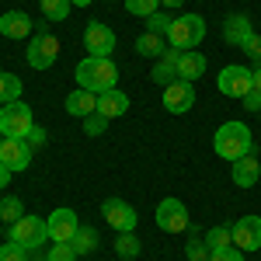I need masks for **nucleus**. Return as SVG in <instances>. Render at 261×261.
<instances>
[{
	"label": "nucleus",
	"mask_w": 261,
	"mask_h": 261,
	"mask_svg": "<svg viewBox=\"0 0 261 261\" xmlns=\"http://www.w3.org/2000/svg\"><path fill=\"white\" fill-rule=\"evenodd\" d=\"M101 216H105V223H108L115 233H136V223H140L136 209H133L129 202H122V199H105L101 202Z\"/></svg>",
	"instance_id": "nucleus-8"
},
{
	"label": "nucleus",
	"mask_w": 261,
	"mask_h": 261,
	"mask_svg": "<svg viewBox=\"0 0 261 261\" xmlns=\"http://www.w3.org/2000/svg\"><path fill=\"white\" fill-rule=\"evenodd\" d=\"M254 91H261V63L254 66Z\"/></svg>",
	"instance_id": "nucleus-41"
},
{
	"label": "nucleus",
	"mask_w": 261,
	"mask_h": 261,
	"mask_svg": "<svg viewBox=\"0 0 261 261\" xmlns=\"http://www.w3.org/2000/svg\"><path fill=\"white\" fill-rule=\"evenodd\" d=\"M244 56L254 60V63H261V35H251V39L244 42Z\"/></svg>",
	"instance_id": "nucleus-36"
},
{
	"label": "nucleus",
	"mask_w": 261,
	"mask_h": 261,
	"mask_svg": "<svg viewBox=\"0 0 261 261\" xmlns=\"http://www.w3.org/2000/svg\"><path fill=\"white\" fill-rule=\"evenodd\" d=\"M0 261H28V251H24V247H18V244H4V247H0Z\"/></svg>",
	"instance_id": "nucleus-34"
},
{
	"label": "nucleus",
	"mask_w": 261,
	"mask_h": 261,
	"mask_svg": "<svg viewBox=\"0 0 261 261\" xmlns=\"http://www.w3.org/2000/svg\"><path fill=\"white\" fill-rule=\"evenodd\" d=\"M171 14L167 11H157V14H150L146 18V32H153V35H167V28H171Z\"/></svg>",
	"instance_id": "nucleus-31"
},
{
	"label": "nucleus",
	"mask_w": 261,
	"mask_h": 261,
	"mask_svg": "<svg viewBox=\"0 0 261 261\" xmlns=\"http://www.w3.org/2000/svg\"><path fill=\"white\" fill-rule=\"evenodd\" d=\"M105 129H108V119H105V115H98V112L84 119V133H87V136H101Z\"/></svg>",
	"instance_id": "nucleus-33"
},
{
	"label": "nucleus",
	"mask_w": 261,
	"mask_h": 261,
	"mask_svg": "<svg viewBox=\"0 0 261 261\" xmlns=\"http://www.w3.org/2000/svg\"><path fill=\"white\" fill-rule=\"evenodd\" d=\"M0 35L4 39H24V35H35V21L28 18L24 11H7L0 18Z\"/></svg>",
	"instance_id": "nucleus-17"
},
{
	"label": "nucleus",
	"mask_w": 261,
	"mask_h": 261,
	"mask_svg": "<svg viewBox=\"0 0 261 261\" xmlns=\"http://www.w3.org/2000/svg\"><path fill=\"white\" fill-rule=\"evenodd\" d=\"M233 233V247L247 251H261V216H241V220L230 226Z\"/></svg>",
	"instance_id": "nucleus-13"
},
{
	"label": "nucleus",
	"mask_w": 261,
	"mask_h": 261,
	"mask_svg": "<svg viewBox=\"0 0 261 261\" xmlns=\"http://www.w3.org/2000/svg\"><path fill=\"white\" fill-rule=\"evenodd\" d=\"M42 14H45V21H66V14L73 11V4L70 0H39Z\"/></svg>",
	"instance_id": "nucleus-27"
},
{
	"label": "nucleus",
	"mask_w": 261,
	"mask_h": 261,
	"mask_svg": "<svg viewBox=\"0 0 261 261\" xmlns=\"http://www.w3.org/2000/svg\"><path fill=\"white\" fill-rule=\"evenodd\" d=\"M24 60H28L32 70H49L53 63L60 60V39H56L45 24H39L35 35H32V42H28V49H24Z\"/></svg>",
	"instance_id": "nucleus-3"
},
{
	"label": "nucleus",
	"mask_w": 261,
	"mask_h": 261,
	"mask_svg": "<svg viewBox=\"0 0 261 261\" xmlns=\"http://www.w3.org/2000/svg\"><path fill=\"white\" fill-rule=\"evenodd\" d=\"M7 241L24 247V251H39L42 244L49 241V230H45V220L39 216H21L18 223L7 226Z\"/></svg>",
	"instance_id": "nucleus-5"
},
{
	"label": "nucleus",
	"mask_w": 261,
	"mask_h": 261,
	"mask_svg": "<svg viewBox=\"0 0 261 261\" xmlns=\"http://www.w3.org/2000/svg\"><path fill=\"white\" fill-rule=\"evenodd\" d=\"M21 91H24V84H21V77H14V73H0V105H11V101H21Z\"/></svg>",
	"instance_id": "nucleus-23"
},
{
	"label": "nucleus",
	"mask_w": 261,
	"mask_h": 261,
	"mask_svg": "<svg viewBox=\"0 0 261 261\" xmlns=\"http://www.w3.org/2000/svg\"><path fill=\"white\" fill-rule=\"evenodd\" d=\"M98 112V94H91V91H70L66 94V115H73V119H87V115H94Z\"/></svg>",
	"instance_id": "nucleus-18"
},
{
	"label": "nucleus",
	"mask_w": 261,
	"mask_h": 261,
	"mask_svg": "<svg viewBox=\"0 0 261 261\" xmlns=\"http://www.w3.org/2000/svg\"><path fill=\"white\" fill-rule=\"evenodd\" d=\"M164 39L171 42L174 49L188 53V49H195V45L205 39V18H199V14H181V18L171 21V28H167Z\"/></svg>",
	"instance_id": "nucleus-4"
},
{
	"label": "nucleus",
	"mask_w": 261,
	"mask_h": 261,
	"mask_svg": "<svg viewBox=\"0 0 261 261\" xmlns=\"http://www.w3.org/2000/svg\"><path fill=\"white\" fill-rule=\"evenodd\" d=\"M181 4H185V0H161L164 11H174V7H181Z\"/></svg>",
	"instance_id": "nucleus-40"
},
{
	"label": "nucleus",
	"mask_w": 261,
	"mask_h": 261,
	"mask_svg": "<svg viewBox=\"0 0 261 261\" xmlns=\"http://www.w3.org/2000/svg\"><path fill=\"white\" fill-rule=\"evenodd\" d=\"M209 261H244V251L230 244V247H223V251H213V254H209Z\"/></svg>",
	"instance_id": "nucleus-35"
},
{
	"label": "nucleus",
	"mask_w": 261,
	"mask_h": 261,
	"mask_svg": "<svg viewBox=\"0 0 261 261\" xmlns=\"http://www.w3.org/2000/svg\"><path fill=\"white\" fill-rule=\"evenodd\" d=\"M230 174H233V185H237V188H254L261 181V161L254 153H247V157L230 164Z\"/></svg>",
	"instance_id": "nucleus-15"
},
{
	"label": "nucleus",
	"mask_w": 261,
	"mask_h": 261,
	"mask_svg": "<svg viewBox=\"0 0 261 261\" xmlns=\"http://www.w3.org/2000/svg\"><path fill=\"white\" fill-rule=\"evenodd\" d=\"M192 105H195V84L174 81L171 87H164V108H167L171 115H185V112H192Z\"/></svg>",
	"instance_id": "nucleus-14"
},
{
	"label": "nucleus",
	"mask_w": 261,
	"mask_h": 261,
	"mask_svg": "<svg viewBox=\"0 0 261 261\" xmlns=\"http://www.w3.org/2000/svg\"><path fill=\"white\" fill-rule=\"evenodd\" d=\"M0 73H4V66H0Z\"/></svg>",
	"instance_id": "nucleus-43"
},
{
	"label": "nucleus",
	"mask_w": 261,
	"mask_h": 261,
	"mask_svg": "<svg viewBox=\"0 0 261 261\" xmlns=\"http://www.w3.org/2000/svg\"><path fill=\"white\" fill-rule=\"evenodd\" d=\"M32 153H35V146L28 140H0V164H4L11 174L24 171V167L32 164Z\"/></svg>",
	"instance_id": "nucleus-11"
},
{
	"label": "nucleus",
	"mask_w": 261,
	"mask_h": 261,
	"mask_svg": "<svg viewBox=\"0 0 261 261\" xmlns=\"http://www.w3.org/2000/svg\"><path fill=\"white\" fill-rule=\"evenodd\" d=\"M254 35V24H251V18L247 14H230V18L223 21V42L226 45H237V49H244V42Z\"/></svg>",
	"instance_id": "nucleus-16"
},
{
	"label": "nucleus",
	"mask_w": 261,
	"mask_h": 261,
	"mask_svg": "<svg viewBox=\"0 0 261 261\" xmlns=\"http://www.w3.org/2000/svg\"><path fill=\"white\" fill-rule=\"evenodd\" d=\"M157 226H161L164 233H185L188 226H192V220H188V209H185V202L181 199H164L161 205H157Z\"/></svg>",
	"instance_id": "nucleus-10"
},
{
	"label": "nucleus",
	"mask_w": 261,
	"mask_h": 261,
	"mask_svg": "<svg viewBox=\"0 0 261 261\" xmlns=\"http://www.w3.org/2000/svg\"><path fill=\"white\" fill-rule=\"evenodd\" d=\"M45 230H49V241L53 244H70L73 233L81 230V216L73 209H53L45 216Z\"/></svg>",
	"instance_id": "nucleus-9"
},
{
	"label": "nucleus",
	"mask_w": 261,
	"mask_h": 261,
	"mask_svg": "<svg viewBox=\"0 0 261 261\" xmlns=\"http://www.w3.org/2000/svg\"><path fill=\"white\" fill-rule=\"evenodd\" d=\"M164 42H167L164 35H153V32H146V35H140V39H136V53H140V56H146V60H150V56H157V60H161L164 49H167Z\"/></svg>",
	"instance_id": "nucleus-24"
},
{
	"label": "nucleus",
	"mask_w": 261,
	"mask_h": 261,
	"mask_svg": "<svg viewBox=\"0 0 261 261\" xmlns=\"http://www.w3.org/2000/svg\"><path fill=\"white\" fill-rule=\"evenodd\" d=\"M73 77H77V87L91 91V94H105V91L119 87V66L112 63V56H87L77 63Z\"/></svg>",
	"instance_id": "nucleus-1"
},
{
	"label": "nucleus",
	"mask_w": 261,
	"mask_h": 261,
	"mask_svg": "<svg viewBox=\"0 0 261 261\" xmlns=\"http://www.w3.org/2000/svg\"><path fill=\"white\" fill-rule=\"evenodd\" d=\"M129 112V98H125V91H105V94H98V115H105V119H119V115H125Z\"/></svg>",
	"instance_id": "nucleus-20"
},
{
	"label": "nucleus",
	"mask_w": 261,
	"mask_h": 261,
	"mask_svg": "<svg viewBox=\"0 0 261 261\" xmlns=\"http://www.w3.org/2000/svg\"><path fill=\"white\" fill-rule=\"evenodd\" d=\"M45 261H77V251H73V244H53L45 251Z\"/></svg>",
	"instance_id": "nucleus-32"
},
{
	"label": "nucleus",
	"mask_w": 261,
	"mask_h": 261,
	"mask_svg": "<svg viewBox=\"0 0 261 261\" xmlns=\"http://www.w3.org/2000/svg\"><path fill=\"white\" fill-rule=\"evenodd\" d=\"M199 77H205V56H202L199 49H188V53H181V60H178V81L195 84Z\"/></svg>",
	"instance_id": "nucleus-19"
},
{
	"label": "nucleus",
	"mask_w": 261,
	"mask_h": 261,
	"mask_svg": "<svg viewBox=\"0 0 261 261\" xmlns=\"http://www.w3.org/2000/svg\"><path fill=\"white\" fill-rule=\"evenodd\" d=\"M125 11L133 14V18H150V14H157L161 11V0H125Z\"/></svg>",
	"instance_id": "nucleus-30"
},
{
	"label": "nucleus",
	"mask_w": 261,
	"mask_h": 261,
	"mask_svg": "<svg viewBox=\"0 0 261 261\" xmlns=\"http://www.w3.org/2000/svg\"><path fill=\"white\" fill-rule=\"evenodd\" d=\"M70 244H73L77 258H81V254H94V251H98V230H94V226H81Z\"/></svg>",
	"instance_id": "nucleus-22"
},
{
	"label": "nucleus",
	"mask_w": 261,
	"mask_h": 261,
	"mask_svg": "<svg viewBox=\"0 0 261 261\" xmlns=\"http://www.w3.org/2000/svg\"><path fill=\"white\" fill-rule=\"evenodd\" d=\"M205 244H209V251H223V247H230V244H233L230 226H213V230H205Z\"/></svg>",
	"instance_id": "nucleus-29"
},
{
	"label": "nucleus",
	"mask_w": 261,
	"mask_h": 261,
	"mask_svg": "<svg viewBox=\"0 0 261 261\" xmlns=\"http://www.w3.org/2000/svg\"><path fill=\"white\" fill-rule=\"evenodd\" d=\"M216 87H220V94H226V98H244V94L254 91V70L251 66H241V63L223 66L220 77H216Z\"/></svg>",
	"instance_id": "nucleus-7"
},
{
	"label": "nucleus",
	"mask_w": 261,
	"mask_h": 261,
	"mask_svg": "<svg viewBox=\"0 0 261 261\" xmlns=\"http://www.w3.org/2000/svg\"><path fill=\"white\" fill-rule=\"evenodd\" d=\"M70 4H73V7H91L94 0H70Z\"/></svg>",
	"instance_id": "nucleus-42"
},
{
	"label": "nucleus",
	"mask_w": 261,
	"mask_h": 261,
	"mask_svg": "<svg viewBox=\"0 0 261 261\" xmlns=\"http://www.w3.org/2000/svg\"><path fill=\"white\" fill-rule=\"evenodd\" d=\"M209 244L205 237H199V226H188V244H185V258L188 261H209Z\"/></svg>",
	"instance_id": "nucleus-21"
},
{
	"label": "nucleus",
	"mask_w": 261,
	"mask_h": 261,
	"mask_svg": "<svg viewBox=\"0 0 261 261\" xmlns=\"http://www.w3.org/2000/svg\"><path fill=\"white\" fill-rule=\"evenodd\" d=\"M7 185H11V171L0 164V188H7Z\"/></svg>",
	"instance_id": "nucleus-39"
},
{
	"label": "nucleus",
	"mask_w": 261,
	"mask_h": 261,
	"mask_svg": "<svg viewBox=\"0 0 261 261\" xmlns=\"http://www.w3.org/2000/svg\"><path fill=\"white\" fill-rule=\"evenodd\" d=\"M244 112H251V115H261V91H251V94H244Z\"/></svg>",
	"instance_id": "nucleus-37"
},
{
	"label": "nucleus",
	"mask_w": 261,
	"mask_h": 261,
	"mask_svg": "<svg viewBox=\"0 0 261 261\" xmlns=\"http://www.w3.org/2000/svg\"><path fill=\"white\" fill-rule=\"evenodd\" d=\"M150 81H153V84H161V87H171V84L178 81V66H174V63L157 60V66L150 70Z\"/></svg>",
	"instance_id": "nucleus-28"
},
{
	"label": "nucleus",
	"mask_w": 261,
	"mask_h": 261,
	"mask_svg": "<svg viewBox=\"0 0 261 261\" xmlns=\"http://www.w3.org/2000/svg\"><path fill=\"white\" fill-rule=\"evenodd\" d=\"M84 49H87V56H112V49H115V32H112L108 24H101V21H91V24L84 28Z\"/></svg>",
	"instance_id": "nucleus-12"
},
{
	"label": "nucleus",
	"mask_w": 261,
	"mask_h": 261,
	"mask_svg": "<svg viewBox=\"0 0 261 261\" xmlns=\"http://www.w3.org/2000/svg\"><path fill=\"white\" fill-rule=\"evenodd\" d=\"M140 251H143V244H140L136 233H119V237H115V254H119V258L133 261V258H140Z\"/></svg>",
	"instance_id": "nucleus-25"
},
{
	"label": "nucleus",
	"mask_w": 261,
	"mask_h": 261,
	"mask_svg": "<svg viewBox=\"0 0 261 261\" xmlns=\"http://www.w3.org/2000/svg\"><path fill=\"white\" fill-rule=\"evenodd\" d=\"M24 140L32 143V146H35V150H39V146H45V129H42V125H32V129H28V136H24Z\"/></svg>",
	"instance_id": "nucleus-38"
},
{
	"label": "nucleus",
	"mask_w": 261,
	"mask_h": 261,
	"mask_svg": "<svg viewBox=\"0 0 261 261\" xmlns=\"http://www.w3.org/2000/svg\"><path fill=\"white\" fill-rule=\"evenodd\" d=\"M32 125H35V119H32L28 105H21V101L0 105V133H4V140H24Z\"/></svg>",
	"instance_id": "nucleus-6"
},
{
	"label": "nucleus",
	"mask_w": 261,
	"mask_h": 261,
	"mask_svg": "<svg viewBox=\"0 0 261 261\" xmlns=\"http://www.w3.org/2000/svg\"><path fill=\"white\" fill-rule=\"evenodd\" d=\"M213 150L223 161L233 164L241 157H247V153H254V136H251V129L244 122H223L216 129V136H213Z\"/></svg>",
	"instance_id": "nucleus-2"
},
{
	"label": "nucleus",
	"mask_w": 261,
	"mask_h": 261,
	"mask_svg": "<svg viewBox=\"0 0 261 261\" xmlns=\"http://www.w3.org/2000/svg\"><path fill=\"white\" fill-rule=\"evenodd\" d=\"M21 216H24V202H21L18 195H4V199H0V220L11 226V223H18Z\"/></svg>",
	"instance_id": "nucleus-26"
}]
</instances>
